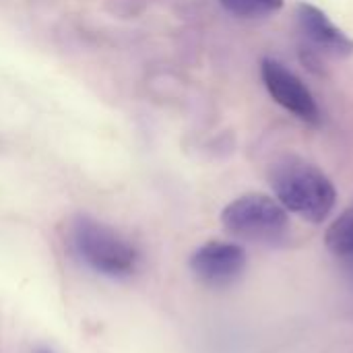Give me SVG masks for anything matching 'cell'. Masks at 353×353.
I'll use <instances>...</instances> for the list:
<instances>
[{"instance_id":"6da1fadb","label":"cell","mask_w":353,"mask_h":353,"mask_svg":"<svg viewBox=\"0 0 353 353\" xmlns=\"http://www.w3.org/2000/svg\"><path fill=\"white\" fill-rule=\"evenodd\" d=\"M269 184L288 213L310 223H323L337 203V190L329 176L296 155L281 157L271 165Z\"/></svg>"},{"instance_id":"7a4b0ae2","label":"cell","mask_w":353,"mask_h":353,"mask_svg":"<svg viewBox=\"0 0 353 353\" xmlns=\"http://www.w3.org/2000/svg\"><path fill=\"white\" fill-rule=\"evenodd\" d=\"M68 242L74 256L110 279H128L141 269L139 248L103 221L79 215L70 221Z\"/></svg>"},{"instance_id":"3957f363","label":"cell","mask_w":353,"mask_h":353,"mask_svg":"<svg viewBox=\"0 0 353 353\" xmlns=\"http://www.w3.org/2000/svg\"><path fill=\"white\" fill-rule=\"evenodd\" d=\"M221 225L234 238L259 244H275L285 238L290 230V217L277 199L250 192L238 196L221 211Z\"/></svg>"},{"instance_id":"277c9868","label":"cell","mask_w":353,"mask_h":353,"mask_svg":"<svg viewBox=\"0 0 353 353\" xmlns=\"http://www.w3.org/2000/svg\"><path fill=\"white\" fill-rule=\"evenodd\" d=\"M261 77L269 95L283 110H288L306 124H321L323 116L314 95L302 83V79L296 72H292L285 64H281L275 58H265L261 62Z\"/></svg>"},{"instance_id":"5b68a950","label":"cell","mask_w":353,"mask_h":353,"mask_svg":"<svg viewBox=\"0 0 353 353\" xmlns=\"http://www.w3.org/2000/svg\"><path fill=\"white\" fill-rule=\"evenodd\" d=\"M188 267L201 283L209 288H228L242 277L246 252L240 244L213 240L192 252Z\"/></svg>"},{"instance_id":"8992f818","label":"cell","mask_w":353,"mask_h":353,"mask_svg":"<svg viewBox=\"0 0 353 353\" xmlns=\"http://www.w3.org/2000/svg\"><path fill=\"white\" fill-rule=\"evenodd\" d=\"M296 21L302 35L321 52L335 58H350L353 54L352 37L341 27H337L319 6L300 2L296 6Z\"/></svg>"},{"instance_id":"52a82bcc","label":"cell","mask_w":353,"mask_h":353,"mask_svg":"<svg viewBox=\"0 0 353 353\" xmlns=\"http://www.w3.org/2000/svg\"><path fill=\"white\" fill-rule=\"evenodd\" d=\"M325 244L335 256L353 254V203L329 225Z\"/></svg>"},{"instance_id":"ba28073f","label":"cell","mask_w":353,"mask_h":353,"mask_svg":"<svg viewBox=\"0 0 353 353\" xmlns=\"http://www.w3.org/2000/svg\"><path fill=\"white\" fill-rule=\"evenodd\" d=\"M225 10L242 19H259L283 8V0H219Z\"/></svg>"},{"instance_id":"9c48e42d","label":"cell","mask_w":353,"mask_h":353,"mask_svg":"<svg viewBox=\"0 0 353 353\" xmlns=\"http://www.w3.org/2000/svg\"><path fill=\"white\" fill-rule=\"evenodd\" d=\"M347 261H350V273H352V277H353V254H350V256H345Z\"/></svg>"},{"instance_id":"30bf717a","label":"cell","mask_w":353,"mask_h":353,"mask_svg":"<svg viewBox=\"0 0 353 353\" xmlns=\"http://www.w3.org/2000/svg\"><path fill=\"white\" fill-rule=\"evenodd\" d=\"M37 353H54V352H50V350H39Z\"/></svg>"}]
</instances>
